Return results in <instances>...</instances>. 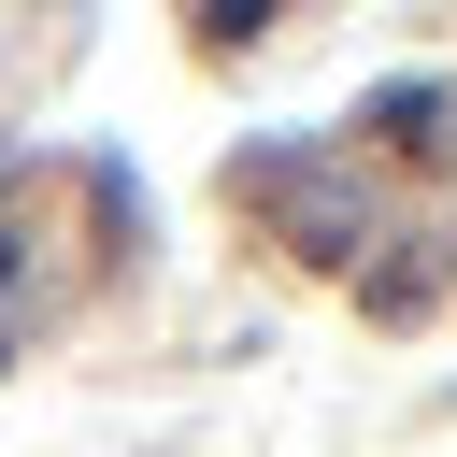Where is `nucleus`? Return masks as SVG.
<instances>
[{"label":"nucleus","mask_w":457,"mask_h":457,"mask_svg":"<svg viewBox=\"0 0 457 457\" xmlns=\"http://www.w3.org/2000/svg\"><path fill=\"white\" fill-rule=\"evenodd\" d=\"M386 143L400 157H443L457 129H443V86H386Z\"/></svg>","instance_id":"obj_2"},{"label":"nucleus","mask_w":457,"mask_h":457,"mask_svg":"<svg viewBox=\"0 0 457 457\" xmlns=\"http://www.w3.org/2000/svg\"><path fill=\"white\" fill-rule=\"evenodd\" d=\"M243 186H257V200H286V214H300V228H286V243H314V257H343V243H357V200H343V186H328V171H314V157H257V171H243Z\"/></svg>","instance_id":"obj_1"},{"label":"nucleus","mask_w":457,"mask_h":457,"mask_svg":"<svg viewBox=\"0 0 457 457\" xmlns=\"http://www.w3.org/2000/svg\"><path fill=\"white\" fill-rule=\"evenodd\" d=\"M0 286H14V228H0Z\"/></svg>","instance_id":"obj_3"}]
</instances>
